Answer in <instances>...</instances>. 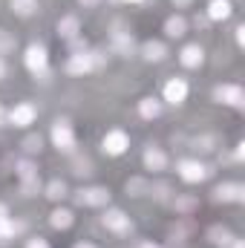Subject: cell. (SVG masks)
<instances>
[{
    "label": "cell",
    "instance_id": "ab89813d",
    "mask_svg": "<svg viewBox=\"0 0 245 248\" xmlns=\"http://www.w3.org/2000/svg\"><path fill=\"white\" fill-rule=\"evenodd\" d=\"M124 3H144V0H124Z\"/></svg>",
    "mask_w": 245,
    "mask_h": 248
},
{
    "label": "cell",
    "instance_id": "8fae6325",
    "mask_svg": "<svg viewBox=\"0 0 245 248\" xmlns=\"http://www.w3.org/2000/svg\"><path fill=\"white\" fill-rule=\"evenodd\" d=\"M184 98H187V81L184 78H170L165 84V101L176 107V104H182Z\"/></svg>",
    "mask_w": 245,
    "mask_h": 248
},
{
    "label": "cell",
    "instance_id": "ffe728a7",
    "mask_svg": "<svg viewBox=\"0 0 245 248\" xmlns=\"http://www.w3.org/2000/svg\"><path fill=\"white\" fill-rule=\"evenodd\" d=\"M49 222H52V228L63 231V228H69V225L75 222V217H72V211H66V208H55L52 217H49Z\"/></svg>",
    "mask_w": 245,
    "mask_h": 248
},
{
    "label": "cell",
    "instance_id": "9a60e30c",
    "mask_svg": "<svg viewBox=\"0 0 245 248\" xmlns=\"http://www.w3.org/2000/svg\"><path fill=\"white\" fill-rule=\"evenodd\" d=\"M78 29H81V20H78L75 15H63L61 20H58V35L66 38V41H75Z\"/></svg>",
    "mask_w": 245,
    "mask_h": 248
},
{
    "label": "cell",
    "instance_id": "7c38bea8",
    "mask_svg": "<svg viewBox=\"0 0 245 248\" xmlns=\"http://www.w3.org/2000/svg\"><path fill=\"white\" fill-rule=\"evenodd\" d=\"M179 61H182V66H187V69L202 66V61H205V49H202L199 44H187L182 52H179Z\"/></svg>",
    "mask_w": 245,
    "mask_h": 248
},
{
    "label": "cell",
    "instance_id": "f546056e",
    "mask_svg": "<svg viewBox=\"0 0 245 248\" xmlns=\"http://www.w3.org/2000/svg\"><path fill=\"white\" fill-rule=\"evenodd\" d=\"M193 205H196L193 199H176V208H179V211H190Z\"/></svg>",
    "mask_w": 245,
    "mask_h": 248
},
{
    "label": "cell",
    "instance_id": "8d00e7d4",
    "mask_svg": "<svg viewBox=\"0 0 245 248\" xmlns=\"http://www.w3.org/2000/svg\"><path fill=\"white\" fill-rule=\"evenodd\" d=\"M75 248H98V246H92V243H78Z\"/></svg>",
    "mask_w": 245,
    "mask_h": 248
},
{
    "label": "cell",
    "instance_id": "ba28073f",
    "mask_svg": "<svg viewBox=\"0 0 245 248\" xmlns=\"http://www.w3.org/2000/svg\"><path fill=\"white\" fill-rule=\"evenodd\" d=\"M35 119H38V110L29 101H23V104H17V107L9 110V124L12 127H29Z\"/></svg>",
    "mask_w": 245,
    "mask_h": 248
},
{
    "label": "cell",
    "instance_id": "52a82bcc",
    "mask_svg": "<svg viewBox=\"0 0 245 248\" xmlns=\"http://www.w3.org/2000/svg\"><path fill=\"white\" fill-rule=\"evenodd\" d=\"M107 202H110L107 187H84L78 193V205H87V208H104Z\"/></svg>",
    "mask_w": 245,
    "mask_h": 248
},
{
    "label": "cell",
    "instance_id": "484cf974",
    "mask_svg": "<svg viewBox=\"0 0 245 248\" xmlns=\"http://www.w3.org/2000/svg\"><path fill=\"white\" fill-rule=\"evenodd\" d=\"M15 49V38L6 32V29H0V58L6 55V52H12Z\"/></svg>",
    "mask_w": 245,
    "mask_h": 248
},
{
    "label": "cell",
    "instance_id": "d4e9b609",
    "mask_svg": "<svg viewBox=\"0 0 245 248\" xmlns=\"http://www.w3.org/2000/svg\"><path fill=\"white\" fill-rule=\"evenodd\" d=\"M127 193H133V196H144V193H150V185H147L144 179H130V182H127Z\"/></svg>",
    "mask_w": 245,
    "mask_h": 248
},
{
    "label": "cell",
    "instance_id": "6da1fadb",
    "mask_svg": "<svg viewBox=\"0 0 245 248\" xmlns=\"http://www.w3.org/2000/svg\"><path fill=\"white\" fill-rule=\"evenodd\" d=\"M104 63V58L98 55V52H75V55H69L66 58V72L69 75H90L95 66H101Z\"/></svg>",
    "mask_w": 245,
    "mask_h": 248
},
{
    "label": "cell",
    "instance_id": "4316f807",
    "mask_svg": "<svg viewBox=\"0 0 245 248\" xmlns=\"http://www.w3.org/2000/svg\"><path fill=\"white\" fill-rule=\"evenodd\" d=\"M23 150L26 153H41V136H26L23 139Z\"/></svg>",
    "mask_w": 245,
    "mask_h": 248
},
{
    "label": "cell",
    "instance_id": "f1b7e54d",
    "mask_svg": "<svg viewBox=\"0 0 245 248\" xmlns=\"http://www.w3.org/2000/svg\"><path fill=\"white\" fill-rule=\"evenodd\" d=\"M26 248H49V243H46V240H41V237H35V240H29V243H26Z\"/></svg>",
    "mask_w": 245,
    "mask_h": 248
},
{
    "label": "cell",
    "instance_id": "ac0fdd59",
    "mask_svg": "<svg viewBox=\"0 0 245 248\" xmlns=\"http://www.w3.org/2000/svg\"><path fill=\"white\" fill-rule=\"evenodd\" d=\"M184 32H187V20H184L182 15H173V17L165 20V35L168 38H182Z\"/></svg>",
    "mask_w": 245,
    "mask_h": 248
},
{
    "label": "cell",
    "instance_id": "4fadbf2b",
    "mask_svg": "<svg viewBox=\"0 0 245 248\" xmlns=\"http://www.w3.org/2000/svg\"><path fill=\"white\" fill-rule=\"evenodd\" d=\"M144 168H147V170H165V168H168V156H165V150H159V147H147V150H144Z\"/></svg>",
    "mask_w": 245,
    "mask_h": 248
},
{
    "label": "cell",
    "instance_id": "2e32d148",
    "mask_svg": "<svg viewBox=\"0 0 245 248\" xmlns=\"http://www.w3.org/2000/svg\"><path fill=\"white\" fill-rule=\"evenodd\" d=\"M141 55H144V61H165V55H168V49H165V44L162 41H147L144 46H141Z\"/></svg>",
    "mask_w": 245,
    "mask_h": 248
},
{
    "label": "cell",
    "instance_id": "7402d4cb",
    "mask_svg": "<svg viewBox=\"0 0 245 248\" xmlns=\"http://www.w3.org/2000/svg\"><path fill=\"white\" fill-rule=\"evenodd\" d=\"M15 170H17V176H20V182H38V168L32 165V162H17L15 165Z\"/></svg>",
    "mask_w": 245,
    "mask_h": 248
},
{
    "label": "cell",
    "instance_id": "d6986e66",
    "mask_svg": "<svg viewBox=\"0 0 245 248\" xmlns=\"http://www.w3.org/2000/svg\"><path fill=\"white\" fill-rule=\"evenodd\" d=\"M113 52L116 55H133V35H127V32H116L113 35Z\"/></svg>",
    "mask_w": 245,
    "mask_h": 248
},
{
    "label": "cell",
    "instance_id": "7a4b0ae2",
    "mask_svg": "<svg viewBox=\"0 0 245 248\" xmlns=\"http://www.w3.org/2000/svg\"><path fill=\"white\" fill-rule=\"evenodd\" d=\"M176 170H179V176H182L184 182H190V185H196V182H205L214 170L208 168V165H202L199 159H182L179 165H176Z\"/></svg>",
    "mask_w": 245,
    "mask_h": 248
},
{
    "label": "cell",
    "instance_id": "9c48e42d",
    "mask_svg": "<svg viewBox=\"0 0 245 248\" xmlns=\"http://www.w3.org/2000/svg\"><path fill=\"white\" fill-rule=\"evenodd\" d=\"M127 147H130V139H127L124 130H110V133L104 136V153H110V156H122Z\"/></svg>",
    "mask_w": 245,
    "mask_h": 248
},
{
    "label": "cell",
    "instance_id": "836d02e7",
    "mask_svg": "<svg viewBox=\"0 0 245 248\" xmlns=\"http://www.w3.org/2000/svg\"><path fill=\"white\" fill-rule=\"evenodd\" d=\"M78 3H81V6H87V9H90V6H98V3H101V0H78Z\"/></svg>",
    "mask_w": 245,
    "mask_h": 248
},
{
    "label": "cell",
    "instance_id": "603a6c76",
    "mask_svg": "<svg viewBox=\"0 0 245 248\" xmlns=\"http://www.w3.org/2000/svg\"><path fill=\"white\" fill-rule=\"evenodd\" d=\"M208 237H211V240H214L216 246H231V240H234V237H231V234H228L225 228H219V225H214V228L208 231Z\"/></svg>",
    "mask_w": 245,
    "mask_h": 248
},
{
    "label": "cell",
    "instance_id": "e575fe53",
    "mask_svg": "<svg viewBox=\"0 0 245 248\" xmlns=\"http://www.w3.org/2000/svg\"><path fill=\"white\" fill-rule=\"evenodd\" d=\"M3 78H6V61L0 58V81H3Z\"/></svg>",
    "mask_w": 245,
    "mask_h": 248
},
{
    "label": "cell",
    "instance_id": "1f68e13d",
    "mask_svg": "<svg viewBox=\"0 0 245 248\" xmlns=\"http://www.w3.org/2000/svg\"><path fill=\"white\" fill-rule=\"evenodd\" d=\"M237 44H240V46L245 44V29L243 26H237Z\"/></svg>",
    "mask_w": 245,
    "mask_h": 248
},
{
    "label": "cell",
    "instance_id": "e0dca14e",
    "mask_svg": "<svg viewBox=\"0 0 245 248\" xmlns=\"http://www.w3.org/2000/svg\"><path fill=\"white\" fill-rule=\"evenodd\" d=\"M138 113H141V119L153 122V119L162 116V101H156V98H141V101H138Z\"/></svg>",
    "mask_w": 245,
    "mask_h": 248
},
{
    "label": "cell",
    "instance_id": "8992f818",
    "mask_svg": "<svg viewBox=\"0 0 245 248\" xmlns=\"http://www.w3.org/2000/svg\"><path fill=\"white\" fill-rule=\"evenodd\" d=\"M214 98L219 104H228V107H237V110L245 107V93H243V87H237V84H219L214 90Z\"/></svg>",
    "mask_w": 245,
    "mask_h": 248
},
{
    "label": "cell",
    "instance_id": "4dcf8cb0",
    "mask_svg": "<svg viewBox=\"0 0 245 248\" xmlns=\"http://www.w3.org/2000/svg\"><path fill=\"white\" fill-rule=\"evenodd\" d=\"M38 190V182H23V196H35Z\"/></svg>",
    "mask_w": 245,
    "mask_h": 248
},
{
    "label": "cell",
    "instance_id": "f35d334b",
    "mask_svg": "<svg viewBox=\"0 0 245 248\" xmlns=\"http://www.w3.org/2000/svg\"><path fill=\"white\" fill-rule=\"evenodd\" d=\"M173 3H176V6H187V3H190V0H173Z\"/></svg>",
    "mask_w": 245,
    "mask_h": 248
},
{
    "label": "cell",
    "instance_id": "30bf717a",
    "mask_svg": "<svg viewBox=\"0 0 245 248\" xmlns=\"http://www.w3.org/2000/svg\"><path fill=\"white\" fill-rule=\"evenodd\" d=\"M214 199H216V202H243L245 187L240 185V182H222V185L214 190Z\"/></svg>",
    "mask_w": 245,
    "mask_h": 248
},
{
    "label": "cell",
    "instance_id": "277c9868",
    "mask_svg": "<svg viewBox=\"0 0 245 248\" xmlns=\"http://www.w3.org/2000/svg\"><path fill=\"white\" fill-rule=\"evenodd\" d=\"M23 61H26V69H29V72H35V75H46V69H49V55H46V49H44L41 44L26 46Z\"/></svg>",
    "mask_w": 245,
    "mask_h": 248
},
{
    "label": "cell",
    "instance_id": "3957f363",
    "mask_svg": "<svg viewBox=\"0 0 245 248\" xmlns=\"http://www.w3.org/2000/svg\"><path fill=\"white\" fill-rule=\"evenodd\" d=\"M101 222H104L107 231H113V234H119V237H127V234L133 231V222H130V217L124 214L122 208H110V211L101 217Z\"/></svg>",
    "mask_w": 245,
    "mask_h": 248
},
{
    "label": "cell",
    "instance_id": "74e56055",
    "mask_svg": "<svg viewBox=\"0 0 245 248\" xmlns=\"http://www.w3.org/2000/svg\"><path fill=\"white\" fill-rule=\"evenodd\" d=\"M138 248H159V246H156V243H141Z\"/></svg>",
    "mask_w": 245,
    "mask_h": 248
},
{
    "label": "cell",
    "instance_id": "60d3db41",
    "mask_svg": "<svg viewBox=\"0 0 245 248\" xmlns=\"http://www.w3.org/2000/svg\"><path fill=\"white\" fill-rule=\"evenodd\" d=\"M0 122H3V107H0Z\"/></svg>",
    "mask_w": 245,
    "mask_h": 248
},
{
    "label": "cell",
    "instance_id": "cb8c5ba5",
    "mask_svg": "<svg viewBox=\"0 0 245 248\" xmlns=\"http://www.w3.org/2000/svg\"><path fill=\"white\" fill-rule=\"evenodd\" d=\"M46 196H49V199H55V202L63 199V196H66V185H63L61 179H52V182L46 185Z\"/></svg>",
    "mask_w": 245,
    "mask_h": 248
},
{
    "label": "cell",
    "instance_id": "5b68a950",
    "mask_svg": "<svg viewBox=\"0 0 245 248\" xmlns=\"http://www.w3.org/2000/svg\"><path fill=\"white\" fill-rule=\"evenodd\" d=\"M52 144L58 150H63V153H69L75 147V130H72V124L66 122V119H58V122L52 124Z\"/></svg>",
    "mask_w": 245,
    "mask_h": 248
},
{
    "label": "cell",
    "instance_id": "d590c367",
    "mask_svg": "<svg viewBox=\"0 0 245 248\" xmlns=\"http://www.w3.org/2000/svg\"><path fill=\"white\" fill-rule=\"evenodd\" d=\"M231 248H245L243 240H231Z\"/></svg>",
    "mask_w": 245,
    "mask_h": 248
},
{
    "label": "cell",
    "instance_id": "83f0119b",
    "mask_svg": "<svg viewBox=\"0 0 245 248\" xmlns=\"http://www.w3.org/2000/svg\"><path fill=\"white\" fill-rule=\"evenodd\" d=\"M193 144H196V150H214L211 144H216V139L214 136H205V139H196Z\"/></svg>",
    "mask_w": 245,
    "mask_h": 248
},
{
    "label": "cell",
    "instance_id": "44dd1931",
    "mask_svg": "<svg viewBox=\"0 0 245 248\" xmlns=\"http://www.w3.org/2000/svg\"><path fill=\"white\" fill-rule=\"evenodd\" d=\"M9 6H12V12L20 15V17H29V15L38 12V0H9Z\"/></svg>",
    "mask_w": 245,
    "mask_h": 248
},
{
    "label": "cell",
    "instance_id": "5bb4252c",
    "mask_svg": "<svg viewBox=\"0 0 245 248\" xmlns=\"http://www.w3.org/2000/svg\"><path fill=\"white\" fill-rule=\"evenodd\" d=\"M234 12L231 0H211L208 3V20H228Z\"/></svg>",
    "mask_w": 245,
    "mask_h": 248
},
{
    "label": "cell",
    "instance_id": "d6a6232c",
    "mask_svg": "<svg viewBox=\"0 0 245 248\" xmlns=\"http://www.w3.org/2000/svg\"><path fill=\"white\" fill-rule=\"evenodd\" d=\"M3 219H9V208H6V205L0 202V222H3Z\"/></svg>",
    "mask_w": 245,
    "mask_h": 248
}]
</instances>
